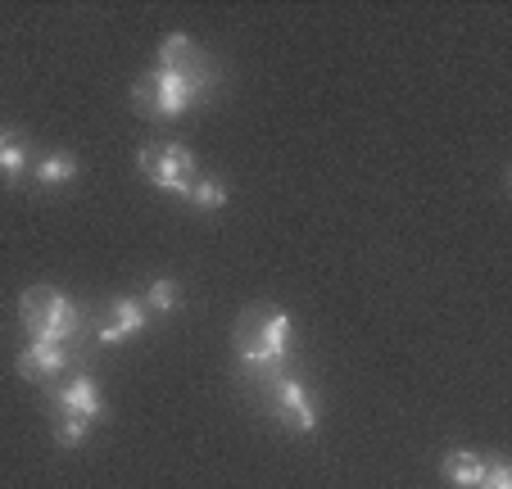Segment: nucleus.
Here are the masks:
<instances>
[{
    "instance_id": "f257e3e1",
    "label": "nucleus",
    "mask_w": 512,
    "mask_h": 489,
    "mask_svg": "<svg viewBox=\"0 0 512 489\" xmlns=\"http://www.w3.org/2000/svg\"><path fill=\"white\" fill-rule=\"evenodd\" d=\"M236 358H241V376L250 385H263L268 376L286 372L290 358V317L277 304H250L236 322Z\"/></svg>"
},
{
    "instance_id": "f03ea898",
    "label": "nucleus",
    "mask_w": 512,
    "mask_h": 489,
    "mask_svg": "<svg viewBox=\"0 0 512 489\" xmlns=\"http://www.w3.org/2000/svg\"><path fill=\"white\" fill-rule=\"evenodd\" d=\"M213 91V68H191V73H177V68H150V73H141L132 82V109L141 118H159V123H168V118H182L191 114L195 105H204Z\"/></svg>"
},
{
    "instance_id": "7ed1b4c3",
    "label": "nucleus",
    "mask_w": 512,
    "mask_h": 489,
    "mask_svg": "<svg viewBox=\"0 0 512 489\" xmlns=\"http://www.w3.org/2000/svg\"><path fill=\"white\" fill-rule=\"evenodd\" d=\"M19 317L32 345H73L82 336V308L55 286H32L19 295Z\"/></svg>"
},
{
    "instance_id": "20e7f679",
    "label": "nucleus",
    "mask_w": 512,
    "mask_h": 489,
    "mask_svg": "<svg viewBox=\"0 0 512 489\" xmlns=\"http://www.w3.org/2000/svg\"><path fill=\"white\" fill-rule=\"evenodd\" d=\"M136 173L159 191H173L186 200L195 186V154L182 141H150L136 150Z\"/></svg>"
},
{
    "instance_id": "39448f33",
    "label": "nucleus",
    "mask_w": 512,
    "mask_h": 489,
    "mask_svg": "<svg viewBox=\"0 0 512 489\" xmlns=\"http://www.w3.org/2000/svg\"><path fill=\"white\" fill-rule=\"evenodd\" d=\"M259 399L268 403V413L277 417L290 435H309L313 426H318V408H313V399H309L300 376H290V372L268 376V381L259 385Z\"/></svg>"
},
{
    "instance_id": "423d86ee",
    "label": "nucleus",
    "mask_w": 512,
    "mask_h": 489,
    "mask_svg": "<svg viewBox=\"0 0 512 489\" xmlns=\"http://www.w3.org/2000/svg\"><path fill=\"white\" fill-rule=\"evenodd\" d=\"M55 403H59V413L64 417H82V422H91V426L105 417V399H100L96 381H91L87 372L68 376V381L55 390Z\"/></svg>"
},
{
    "instance_id": "0eeeda50",
    "label": "nucleus",
    "mask_w": 512,
    "mask_h": 489,
    "mask_svg": "<svg viewBox=\"0 0 512 489\" xmlns=\"http://www.w3.org/2000/svg\"><path fill=\"white\" fill-rule=\"evenodd\" d=\"M145 326H150V313H145L141 299H114L96 331V345H123L127 336H141Z\"/></svg>"
},
{
    "instance_id": "6e6552de",
    "label": "nucleus",
    "mask_w": 512,
    "mask_h": 489,
    "mask_svg": "<svg viewBox=\"0 0 512 489\" xmlns=\"http://www.w3.org/2000/svg\"><path fill=\"white\" fill-rule=\"evenodd\" d=\"M19 376L23 381H59V376L68 372V367H73V349L68 345H28L19 354Z\"/></svg>"
},
{
    "instance_id": "1a4fd4ad",
    "label": "nucleus",
    "mask_w": 512,
    "mask_h": 489,
    "mask_svg": "<svg viewBox=\"0 0 512 489\" xmlns=\"http://www.w3.org/2000/svg\"><path fill=\"white\" fill-rule=\"evenodd\" d=\"M445 476H449V485H458V489H476L485 480V458L472 449L445 453Z\"/></svg>"
},
{
    "instance_id": "9d476101",
    "label": "nucleus",
    "mask_w": 512,
    "mask_h": 489,
    "mask_svg": "<svg viewBox=\"0 0 512 489\" xmlns=\"http://www.w3.org/2000/svg\"><path fill=\"white\" fill-rule=\"evenodd\" d=\"M23 168H28V145H23L19 132H0V173H5V182H19Z\"/></svg>"
},
{
    "instance_id": "9b49d317",
    "label": "nucleus",
    "mask_w": 512,
    "mask_h": 489,
    "mask_svg": "<svg viewBox=\"0 0 512 489\" xmlns=\"http://www.w3.org/2000/svg\"><path fill=\"white\" fill-rule=\"evenodd\" d=\"M78 173H82V163L73 159V154H64V150L46 154V159L37 163V182L41 186H64V182H73Z\"/></svg>"
},
{
    "instance_id": "f8f14e48",
    "label": "nucleus",
    "mask_w": 512,
    "mask_h": 489,
    "mask_svg": "<svg viewBox=\"0 0 512 489\" xmlns=\"http://www.w3.org/2000/svg\"><path fill=\"white\" fill-rule=\"evenodd\" d=\"M177 299H182V286H177L173 277H159V281H150V286H145L141 304H145V313L168 317V313H173V308H177Z\"/></svg>"
},
{
    "instance_id": "ddd939ff",
    "label": "nucleus",
    "mask_w": 512,
    "mask_h": 489,
    "mask_svg": "<svg viewBox=\"0 0 512 489\" xmlns=\"http://www.w3.org/2000/svg\"><path fill=\"white\" fill-rule=\"evenodd\" d=\"M186 204H195V209L213 213V209H227V186L223 182H209V177H195L191 195H186Z\"/></svg>"
},
{
    "instance_id": "4468645a",
    "label": "nucleus",
    "mask_w": 512,
    "mask_h": 489,
    "mask_svg": "<svg viewBox=\"0 0 512 489\" xmlns=\"http://www.w3.org/2000/svg\"><path fill=\"white\" fill-rule=\"evenodd\" d=\"M87 435H91V422L59 413V422H55V444H59V449H82V444H87Z\"/></svg>"
},
{
    "instance_id": "2eb2a0df",
    "label": "nucleus",
    "mask_w": 512,
    "mask_h": 489,
    "mask_svg": "<svg viewBox=\"0 0 512 489\" xmlns=\"http://www.w3.org/2000/svg\"><path fill=\"white\" fill-rule=\"evenodd\" d=\"M476 489H512V471L503 462H485V480Z\"/></svg>"
}]
</instances>
